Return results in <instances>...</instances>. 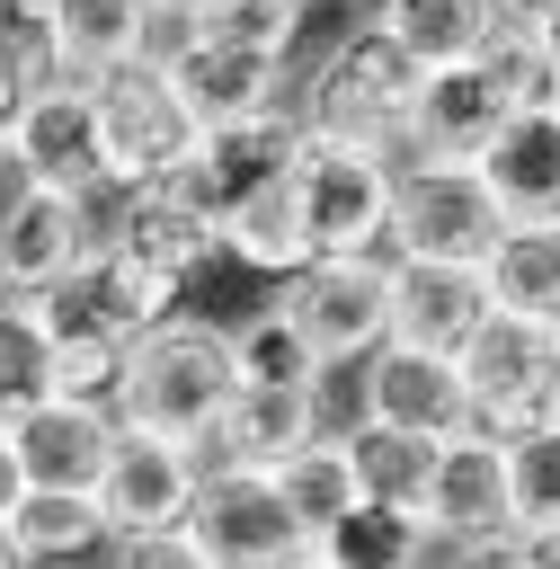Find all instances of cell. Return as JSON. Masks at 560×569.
<instances>
[{"label": "cell", "instance_id": "cell-1", "mask_svg": "<svg viewBox=\"0 0 560 569\" xmlns=\"http://www.w3.org/2000/svg\"><path fill=\"white\" fill-rule=\"evenodd\" d=\"M240 365H231V329L222 320H196V311H169L160 329H142L124 347V373H116V427H151V436H178L204 453L222 400H231Z\"/></svg>", "mask_w": 560, "mask_h": 569}, {"label": "cell", "instance_id": "cell-2", "mask_svg": "<svg viewBox=\"0 0 560 569\" xmlns=\"http://www.w3.org/2000/svg\"><path fill=\"white\" fill-rule=\"evenodd\" d=\"M409 98H418V62L400 53V36L382 18H356V27L329 36L320 62H293L302 133H329V142H373V151L400 160Z\"/></svg>", "mask_w": 560, "mask_h": 569}, {"label": "cell", "instance_id": "cell-3", "mask_svg": "<svg viewBox=\"0 0 560 569\" xmlns=\"http://www.w3.org/2000/svg\"><path fill=\"white\" fill-rule=\"evenodd\" d=\"M391 178H400L391 151L302 133V151H293V196H302L311 249H320V258H382V240H391Z\"/></svg>", "mask_w": 560, "mask_h": 569}, {"label": "cell", "instance_id": "cell-4", "mask_svg": "<svg viewBox=\"0 0 560 569\" xmlns=\"http://www.w3.org/2000/svg\"><path fill=\"white\" fill-rule=\"evenodd\" d=\"M89 107H98V169L107 187H142V178H169L196 142V116L169 80V62H116L89 80Z\"/></svg>", "mask_w": 560, "mask_h": 569}, {"label": "cell", "instance_id": "cell-5", "mask_svg": "<svg viewBox=\"0 0 560 569\" xmlns=\"http://www.w3.org/2000/svg\"><path fill=\"white\" fill-rule=\"evenodd\" d=\"M498 196L480 187L471 160H400L391 178V240L382 258H462L480 267V249L498 240Z\"/></svg>", "mask_w": 560, "mask_h": 569}, {"label": "cell", "instance_id": "cell-6", "mask_svg": "<svg viewBox=\"0 0 560 569\" xmlns=\"http://www.w3.org/2000/svg\"><path fill=\"white\" fill-rule=\"evenodd\" d=\"M551 356H560V320H533V311H498L453 347L462 365V391H471V427L507 436L524 418H542V391H551Z\"/></svg>", "mask_w": 560, "mask_h": 569}, {"label": "cell", "instance_id": "cell-7", "mask_svg": "<svg viewBox=\"0 0 560 569\" xmlns=\"http://www.w3.org/2000/svg\"><path fill=\"white\" fill-rule=\"evenodd\" d=\"M276 302L293 311V329L311 338L320 365L373 356L391 338V258H311L276 284Z\"/></svg>", "mask_w": 560, "mask_h": 569}, {"label": "cell", "instance_id": "cell-8", "mask_svg": "<svg viewBox=\"0 0 560 569\" xmlns=\"http://www.w3.org/2000/svg\"><path fill=\"white\" fill-rule=\"evenodd\" d=\"M187 533L213 551V569H284L311 533L293 525L276 471H240V462H204L196 480V507H187Z\"/></svg>", "mask_w": 560, "mask_h": 569}, {"label": "cell", "instance_id": "cell-9", "mask_svg": "<svg viewBox=\"0 0 560 569\" xmlns=\"http://www.w3.org/2000/svg\"><path fill=\"white\" fill-rule=\"evenodd\" d=\"M427 533L436 551H480V542H516V489H507V436L462 427L436 445V480H427Z\"/></svg>", "mask_w": 560, "mask_h": 569}, {"label": "cell", "instance_id": "cell-10", "mask_svg": "<svg viewBox=\"0 0 560 569\" xmlns=\"http://www.w3.org/2000/svg\"><path fill=\"white\" fill-rule=\"evenodd\" d=\"M98 196L80 187H27L9 213H0V293H53L71 284L89 258H98Z\"/></svg>", "mask_w": 560, "mask_h": 569}, {"label": "cell", "instance_id": "cell-11", "mask_svg": "<svg viewBox=\"0 0 560 569\" xmlns=\"http://www.w3.org/2000/svg\"><path fill=\"white\" fill-rule=\"evenodd\" d=\"M302 151V107H258V116H231V124H204L187 142V160L169 169L178 196H196L213 222L231 213V196H249L258 178H276L284 160Z\"/></svg>", "mask_w": 560, "mask_h": 569}, {"label": "cell", "instance_id": "cell-12", "mask_svg": "<svg viewBox=\"0 0 560 569\" xmlns=\"http://www.w3.org/2000/svg\"><path fill=\"white\" fill-rule=\"evenodd\" d=\"M196 480H204V453H196V445L151 436V427H116V453H107V471H98V516H107V533L187 525Z\"/></svg>", "mask_w": 560, "mask_h": 569}, {"label": "cell", "instance_id": "cell-13", "mask_svg": "<svg viewBox=\"0 0 560 569\" xmlns=\"http://www.w3.org/2000/svg\"><path fill=\"white\" fill-rule=\"evenodd\" d=\"M98 231L107 240H124V249H142L151 267H169V276H204V267H231V249H222V222L196 204V196H178L169 178H142V187H98Z\"/></svg>", "mask_w": 560, "mask_h": 569}, {"label": "cell", "instance_id": "cell-14", "mask_svg": "<svg viewBox=\"0 0 560 569\" xmlns=\"http://www.w3.org/2000/svg\"><path fill=\"white\" fill-rule=\"evenodd\" d=\"M498 124H507V98L489 89L480 62H427L400 124V160H480Z\"/></svg>", "mask_w": 560, "mask_h": 569}, {"label": "cell", "instance_id": "cell-15", "mask_svg": "<svg viewBox=\"0 0 560 569\" xmlns=\"http://www.w3.org/2000/svg\"><path fill=\"white\" fill-rule=\"evenodd\" d=\"M364 418L409 427V436H462V427H471L462 365L436 356V347H400V338H382V347L364 356Z\"/></svg>", "mask_w": 560, "mask_h": 569}, {"label": "cell", "instance_id": "cell-16", "mask_svg": "<svg viewBox=\"0 0 560 569\" xmlns=\"http://www.w3.org/2000/svg\"><path fill=\"white\" fill-rule=\"evenodd\" d=\"M9 445H18V471L27 489H98L107 453H116V409L107 400H36L27 418H9Z\"/></svg>", "mask_w": 560, "mask_h": 569}, {"label": "cell", "instance_id": "cell-17", "mask_svg": "<svg viewBox=\"0 0 560 569\" xmlns=\"http://www.w3.org/2000/svg\"><path fill=\"white\" fill-rule=\"evenodd\" d=\"M169 80H178L196 133H204V124H231V116H258V107H293V62H284V53H249V44H222V36H204V27H196V44L169 62Z\"/></svg>", "mask_w": 560, "mask_h": 569}, {"label": "cell", "instance_id": "cell-18", "mask_svg": "<svg viewBox=\"0 0 560 569\" xmlns=\"http://www.w3.org/2000/svg\"><path fill=\"white\" fill-rule=\"evenodd\" d=\"M489 320V284L462 258H391V338L453 356Z\"/></svg>", "mask_w": 560, "mask_h": 569}, {"label": "cell", "instance_id": "cell-19", "mask_svg": "<svg viewBox=\"0 0 560 569\" xmlns=\"http://www.w3.org/2000/svg\"><path fill=\"white\" fill-rule=\"evenodd\" d=\"M320 436V400L311 382H231L213 436H204V462H240V471H276L293 445Z\"/></svg>", "mask_w": 560, "mask_h": 569}, {"label": "cell", "instance_id": "cell-20", "mask_svg": "<svg viewBox=\"0 0 560 569\" xmlns=\"http://www.w3.org/2000/svg\"><path fill=\"white\" fill-rule=\"evenodd\" d=\"M9 142H18V160H27L44 187H80V196L107 187V169H98V107H89V80H53V89H36V98L18 107Z\"/></svg>", "mask_w": 560, "mask_h": 569}, {"label": "cell", "instance_id": "cell-21", "mask_svg": "<svg viewBox=\"0 0 560 569\" xmlns=\"http://www.w3.org/2000/svg\"><path fill=\"white\" fill-rule=\"evenodd\" d=\"M471 169H480V187L498 196L507 222H551V213H560V107L507 116Z\"/></svg>", "mask_w": 560, "mask_h": 569}, {"label": "cell", "instance_id": "cell-22", "mask_svg": "<svg viewBox=\"0 0 560 569\" xmlns=\"http://www.w3.org/2000/svg\"><path fill=\"white\" fill-rule=\"evenodd\" d=\"M222 249H231V267H249V276H267V284H284L293 267L320 258V249H311V222H302V196H293V160H284L276 178H258L249 196H231Z\"/></svg>", "mask_w": 560, "mask_h": 569}, {"label": "cell", "instance_id": "cell-23", "mask_svg": "<svg viewBox=\"0 0 560 569\" xmlns=\"http://www.w3.org/2000/svg\"><path fill=\"white\" fill-rule=\"evenodd\" d=\"M36 311H44V329H53V382L71 391V400H116V373H124V329L80 293V284H53V293H36Z\"/></svg>", "mask_w": 560, "mask_h": 569}, {"label": "cell", "instance_id": "cell-24", "mask_svg": "<svg viewBox=\"0 0 560 569\" xmlns=\"http://www.w3.org/2000/svg\"><path fill=\"white\" fill-rule=\"evenodd\" d=\"M124 338H142V329H160L169 311H187V276H169V267H151L142 249H124V240H98V258L71 276Z\"/></svg>", "mask_w": 560, "mask_h": 569}, {"label": "cell", "instance_id": "cell-25", "mask_svg": "<svg viewBox=\"0 0 560 569\" xmlns=\"http://www.w3.org/2000/svg\"><path fill=\"white\" fill-rule=\"evenodd\" d=\"M9 533L27 551V569H80V560H107V516H98V489H27L9 507Z\"/></svg>", "mask_w": 560, "mask_h": 569}, {"label": "cell", "instance_id": "cell-26", "mask_svg": "<svg viewBox=\"0 0 560 569\" xmlns=\"http://www.w3.org/2000/svg\"><path fill=\"white\" fill-rule=\"evenodd\" d=\"M480 284L498 311L560 320V213L551 222H498V240L480 249Z\"/></svg>", "mask_w": 560, "mask_h": 569}, {"label": "cell", "instance_id": "cell-27", "mask_svg": "<svg viewBox=\"0 0 560 569\" xmlns=\"http://www.w3.org/2000/svg\"><path fill=\"white\" fill-rule=\"evenodd\" d=\"M311 551H329L338 569H436V533L418 507H391V498H356Z\"/></svg>", "mask_w": 560, "mask_h": 569}, {"label": "cell", "instance_id": "cell-28", "mask_svg": "<svg viewBox=\"0 0 560 569\" xmlns=\"http://www.w3.org/2000/svg\"><path fill=\"white\" fill-rule=\"evenodd\" d=\"M276 489H284V507H293V525L320 542L356 498H364V480H356V453H347V436H311V445H293L284 462H276Z\"/></svg>", "mask_w": 560, "mask_h": 569}, {"label": "cell", "instance_id": "cell-29", "mask_svg": "<svg viewBox=\"0 0 560 569\" xmlns=\"http://www.w3.org/2000/svg\"><path fill=\"white\" fill-rule=\"evenodd\" d=\"M373 18L400 36V53L427 71V62H471L480 36L507 18L498 0H373Z\"/></svg>", "mask_w": 560, "mask_h": 569}, {"label": "cell", "instance_id": "cell-30", "mask_svg": "<svg viewBox=\"0 0 560 569\" xmlns=\"http://www.w3.org/2000/svg\"><path fill=\"white\" fill-rule=\"evenodd\" d=\"M436 445L444 436H409V427H347V453H356V480L364 498H391V507H427V480H436Z\"/></svg>", "mask_w": 560, "mask_h": 569}, {"label": "cell", "instance_id": "cell-31", "mask_svg": "<svg viewBox=\"0 0 560 569\" xmlns=\"http://www.w3.org/2000/svg\"><path fill=\"white\" fill-rule=\"evenodd\" d=\"M53 329L36 311V293H0V427L27 418L36 400H53Z\"/></svg>", "mask_w": 560, "mask_h": 569}, {"label": "cell", "instance_id": "cell-32", "mask_svg": "<svg viewBox=\"0 0 560 569\" xmlns=\"http://www.w3.org/2000/svg\"><path fill=\"white\" fill-rule=\"evenodd\" d=\"M142 9L151 0H53V27H62L71 71L98 80L116 62H142Z\"/></svg>", "mask_w": 560, "mask_h": 569}, {"label": "cell", "instance_id": "cell-33", "mask_svg": "<svg viewBox=\"0 0 560 569\" xmlns=\"http://www.w3.org/2000/svg\"><path fill=\"white\" fill-rule=\"evenodd\" d=\"M480 71H489V89L507 98V116H524V107H560V71H551V53H542V36H533V18H498L489 36H480V53H471Z\"/></svg>", "mask_w": 560, "mask_h": 569}, {"label": "cell", "instance_id": "cell-34", "mask_svg": "<svg viewBox=\"0 0 560 569\" xmlns=\"http://www.w3.org/2000/svg\"><path fill=\"white\" fill-rule=\"evenodd\" d=\"M231 329V365H240V382H311L320 373V356H311V338L293 329V311L267 293L258 311H240V320H222Z\"/></svg>", "mask_w": 560, "mask_h": 569}, {"label": "cell", "instance_id": "cell-35", "mask_svg": "<svg viewBox=\"0 0 560 569\" xmlns=\"http://www.w3.org/2000/svg\"><path fill=\"white\" fill-rule=\"evenodd\" d=\"M0 71L18 80V98L53 89V80H80V71H71V53H62L53 0H0Z\"/></svg>", "mask_w": 560, "mask_h": 569}, {"label": "cell", "instance_id": "cell-36", "mask_svg": "<svg viewBox=\"0 0 560 569\" xmlns=\"http://www.w3.org/2000/svg\"><path fill=\"white\" fill-rule=\"evenodd\" d=\"M507 489H516V525H551L560 516V418L507 427Z\"/></svg>", "mask_w": 560, "mask_h": 569}, {"label": "cell", "instance_id": "cell-37", "mask_svg": "<svg viewBox=\"0 0 560 569\" xmlns=\"http://www.w3.org/2000/svg\"><path fill=\"white\" fill-rule=\"evenodd\" d=\"M302 18H311V9H284V0H213V9H204V36L293 62V53H302Z\"/></svg>", "mask_w": 560, "mask_h": 569}, {"label": "cell", "instance_id": "cell-38", "mask_svg": "<svg viewBox=\"0 0 560 569\" xmlns=\"http://www.w3.org/2000/svg\"><path fill=\"white\" fill-rule=\"evenodd\" d=\"M107 569H213V551L187 525H151V533H116L107 542Z\"/></svg>", "mask_w": 560, "mask_h": 569}, {"label": "cell", "instance_id": "cell-39", "mask_svg": "<svg viewBox=\"0 0 560 569\" xmlns=\"http://www.w3.org/2000/svg\"><path fill=\"white\" fill-rule=\"evenodd\" d=\"M516 560L524 569H560V516L551 525H516Z\"/></svg>", "mask_w": 560, "mask_h": 569}, {"label": "cell", "instance_id": "cell-40", "mask_svg": "<svg viewBox=\"0 0 560 569\" xmlns=\"http://www.w3.org/2000/svg\"><path fill=\"white\" fill-rule=\"evenodd\" d=\"M436 569H524L516 542H480V551H436Z\"/></svg>", "mask_w": 560, "mask_h": 569}, {"label": "cell", "instance_id": "cell-41", "mask_svg": "<svg viewBox=\"0 0 560 569\" xmlns=\"http://www.w3.org/2000/svg\"><path fill=\"white\" fill-rule=\"evenodd\" d=\"M27 498V471H18V445H9V427H0V516Z\"/></svg>", "mask_w": 560, "mask_h": 569}, {"label": "cell", "instance_id": "cell-42", "mask_svg": "<svg viewBox=\"0 0 560 569\" xmlns=\"http://www.w3.org/2000/svg\"><path fill=\"white\" fill-rule=\"evenodd\" d=\"M533 36H542V53H551V71H560V0H551V9H533Z\"/></svg>", "mask_w": 560, "mask_h": 569}, {"label": "cell", "instance_id": "cell-43", "mask_svg": "<svg viewBox=\"0 0 560 569\" xmlns=\"http://www.w3.org/2000/svg\"><path fill=\"white\" fill-rule=\"evenodd\" d=\"M18 107H27V98H18V80H9V71H0V133H9V124H18Z\"/></svg>", "mask_w": 560, "mask_h": 569}, {"label": "cell", "instance_id": "cell-44", "mask_svg": "<svg viewBox=\"0 0 560 569\" xmlns=\"http://www.w3.org/2000/svg\"><path fill=\"white\" fill-rule=\"evenodd\" d=\"M0 569H27V551H18V533H9V516H0Z\"/></svg>", "mask_w": 560, "mask_h": 569}, {"label": "cell", "instance_id": "cell-45", "mask_svg": "<svg viewBox=\"0 0 560 569\" xmlns=\"http://www.w3.org/2000/svg\"><path fill=\"white\" fill-rule=\"evenodd\" d=\"M284 569H338V560H329V551H311V542H302V551H293V560H284Z\"/></svg>", "mask_w": 560, "mask_h": 569}, {"label": "cell", "instance_id": "cell-46", "mask_svg": "<svg viewBox=\"0 0 560 569\" xmlns=\"http://www.w3.org/2000/svg\"><path fill=\"white\" fill-rule=\"evenodd\" d=\"M542 418H560V356H551V391H542Z\"/></svg>", "mask_w": 560, "mask_h": 569}, {"label": "cell", "instance_id": "cell-47", "mask_svg": "<svg viewBox=\"0 0 560 569\" xmlns=\"http://www.w3.org/2000/svg\"><path fill=\"white\" fill-rule=\"evenodd\" d=\"M498 9H507V18H533V9H551V0H498Z\"/></svg>", "mask_w": 560, "mask_h": 569}, {"label": "cell", "instance_id": "cell-48", "mask_svg": "<svg viewBox=\"0 0 560 569\" xmlns=\"http://www.w3.org/2000/svg\"><path fill=\"white\" fill-rule=\"evenodd\" d=\"M284 9H311V0H284Z\"/></svg>", "mask_w": 560, "mask_h": 569}, {"label": "cell", "instance_id": "cell-49", "mask_svg": "<svg viewBox=\"0 0 560 569\" xmlns=\"http://www.w3.org/2000/svg\"><path fill=\"white\" fill-rule=\"evenodd\" d=\"M187 9H213V0H187Z\"/></svg>", "mask_w": 560, "mask_h": 569}]
</instances>
